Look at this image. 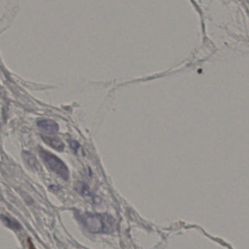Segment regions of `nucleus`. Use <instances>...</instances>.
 I'll return each instance as SVG.
<instances>
[{"mask_svg": "<svg viewBox=\"0 0 249 249\" xmlns=\"http://www.w3.org/2000/svg\"><path fill=\"white\" fill-rule=\"evenodd\" d=\"M77 218L91 232L110 234L116 230V221L108 214L84 212L77 214Z\"/></svg>", "mask_w": 249, "mask_h": 249, "instance_id": "obj_1", "label": "nucleus"}, {"mask_svg": "<svg viewBox=\"0 0 249 249\" xmlns=\"http://www.w3.org/2000/svg\"><path fill=\"white\" fill-rule=\"evenodd\" d=\"M40 155L45 164L51 170L54 172L63 180H68L70 177L69 170L66 164L60 159L49 151L43 149L40 150Z\"/></svg>", "mask_w": 249, "mask_h": 249, "instance_id": "obj_2", "label": "nucleus"}, {"mask_svg": "<svg viewBox=\"0 0 249 249\" xmlns=\"http://www.w3.org/2000/svg\"><path fill=\"white\" fill-rule=\"evenodd\" d=\"M37 126L48 133L54 134L59 131V126L56 122L50 119H43L37 122Z\"/></svg>", "mask_w": 249, "mask_h": 249, "instance_id": "obj_3", "label": "nucleus"}, {"mask_svg": "<svg viewBox=\"0 0 249 249\" xmlns=\"http://www.w3.org/2000/svg\"><path fill=\"white\" fill-rule=\"evenodd\" d=\"M43 141L49 146L53 148V149L58 151H62L65 148V145L63 142L57 138H52L49 136H42Z\"/></svg>", "mask_w": 249, "mask_h": 249, "instance_id": "obj_4", "label": "nucleus"}, {"mask_svg": "<svg viewBox=\"0 0 249 249\" xmlns=\"http://www.w3.org/2000/svg\"><path fill=\"white\" fill-rule=\"evenodd\" d=\"M23 158H24L26 162H27L30 167L36 168V167L38 166V162H37L36 157H35L33 154H30V153L24 151V152L23 153Z\"/></svg>", "mask_w": 249, "mask_h": 249, "instance_id": "obj_5", "label": "nucleus"}, {"mask_svg": "<svg viewBox=\"0 0 249 249\" xmlns=\"http://www.w3.org/2000/svg\"><path fill=\"white\" fill-rule=\"evenodd\" d=\"M2 221H3L5 224H6L8 227H10V228L17 230L21 229V225H20L17 221H16L15 220L10 219L8 217H5L3 216V215H2Z\"/></svg>", "mask_w": 249, "mask_h": 249, "instance_id": "obj_6", "label": "nucleus"}, {"mask_svg": "<svg viewBox=\"0 0 249 249\" xmlns=\"http://www.w3.org/2000/svg\"><path fill=\"white\" fill-rule=\"evenodd\" d=\"M69 143L70 145L71 146V148H72L74 151H78V148H79L80 147L79 143H78V142H76V141H69Z\"/></svg>", "mask_w": 249, "mask_h": 249, "instance_id": "obj_7", "label": "nucleus"}, {"mask_svg": "<svg viewBox=\"0 0 249 249\" xmlns=\"http://www.w3.org/2000/svg\"><path fill=\"white\" fill-rule=\"evenodd\" d=\"M30 249H36V248H35V246H33V244L31 242L30 243Z\"/></svg>", "mask_w": 249, "mask_h": 249, "instance_id": "obj_8", "label": "nucleus"}]
</instances>
